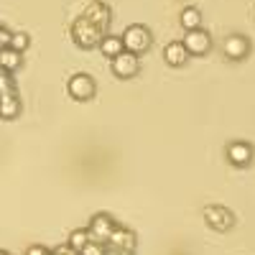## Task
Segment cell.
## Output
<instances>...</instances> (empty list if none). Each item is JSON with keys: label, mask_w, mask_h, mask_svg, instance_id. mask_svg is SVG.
Listing matches in <instances>:
<instances>
[{"label": "cell", "mask_w": 255, "mask_h": 255, "mask_svg": "<svg viewBox=\"0 0 255 255\" xmlns=\"http://www.w3.org/2000/svg\"><path fill=\"white\" fill-rule=\"evenodd\" d=\"M120 38H123V49L130 51V54H143V51L151 49V44H153L151 31H148L145 26H138V23L135 26H128Z\"/></svg>", "instance_id": "obj_1"}, {"label": "cell", "mask_w": 255, "mask_h": 255, "mask_svg": "<svg viewBox=\"0 0 255 255\" xmlns=\"http://www.w3.org/2000/svg\"><path fill=\"white\" fill-rule=\"evenodd\" d=\"M72 38H74V44L82 46V49H95L100 41H102V31H97L87 18H77L74 23H72Z\"/></svg>", "instance_id": "obj_2"}, {"label": "cell", "mask_w": 255, "mask_h": 255, "mask_svg": "<svg viewBox=\"0 0 255 255\" xmlns=\"http://www.w3.org/2000/svg\"><path fill=\"white\" fill-rule=\"evenodd\" d=\"M115 225H118V222H115L110 215H95L92 222H90V227H87L90 240H92V243H100V245H108Z\"/></svg>", "instance_id": "obj_3"}, {"label": "cell", "mask_w": 255, "mask_h": 255, "mask_svg": "<svg viewBox=\"0 0 255 255\" xmlns=\"http://www.w3.org/2000/svg\"><path fill=\"white\" fill-rule=\"evenodd\" d=\"M181 44H184V49H186L189 56H204V54L212 49V36H209L207 31H202V28L186 31V36H184Z\"/></svg>", "instance_id": "obj_4"}, {"label": "cell", "mask_w": 255, "mask_h": 255, "mask_svg": "<svg viewBox=\"0 0 255 255\" xmlns=\"http://www.w3.org/2000/svg\"><path fill=\"white\" fill-rule=\"evenodd\" d=\"M135 245H138V238L133 230H128L123 225H115L113 235L108 240V248L110 250H118V253H135Z\"/></svg>", "instance_id": "obj_5"}, {"label": "cell", "mask_w": 255, "mask_h": 255, "mask_svg": "<svg viewBox=\"0 0 255 255\" xmlns=\"http://www.w3.org/2000/svg\"><path fill=\"white\" fill-rule=\"evenodd\" d=\"M67 90H69V95H72L74 100H79V102L92 100L95 92H97L95 79H92L90 74H74V77L69 79V84H67Z\"/></svg>", "instance_id": "obj_6"}, {"label": "cell", "mask_w": 255, "mask_h": 255, "mask_svg": "<svg viewBox=\"0 0 255 255\" xmlns=\"http://www.w3.org/2000/svg\"><path fill=\"white\" fill-rule=\"evenodd\" d=\"M110 61H113L115 77H120V79H130V77H135L138 69H140L138 54H130V51H120V54H118L115 59H110Z\"/></svg>", "instance_id": "obj_7"}, {"label": "cell", "mask_w": 255, "mask_h": 255, "mask_svg": "<svg viewBox=\"0 0 255 255\" xmlns=\"http://www.w3.org/2000/svg\"><path fill=\"white\" fill-rule=\"evenodd\" d=\"M84 18H87L97 31H108V28H110V20H113L110 8L105 5V3H100V0H95V3L87 5V10H84Z\"/></svg>", "instance_id": "obj_8"}, {"label": "cell", "mask_w": 255, "mask_h": 255, "mask_svg": "<svg viewBox=\"0 0 255 255\" xmlns=\"http://www.w3.org/2000/svg\"><path fill=\"white\" fill-rule=\"evenodd\" d=\"M204 220L215 230H220V232H225V230H230L232 225H235V215H232L230 209H225V207H207L204 209Z\"/></svg>", "instance_id": "obj_9"}, {"label": "cell", "mask_w": 255, "mask_h": 255, "mask_svg": "<svg viewBox=\"0 0 255 255\" xmlns=\"http://www.w3.org/2000/svg\"><path fill=\"white\" fill-rule=\"evenodd\" d=\"M222 51H225V56H227V59L240 61V59H245V56H248L250 44H248V38H245V36H238V33H235V36H227V38H225Z\"/></svg>", "instance_id": "obj_10"}, {"label": "cell", "mask_w": 255, "mask_h": 255, "mask_svg": "<svg viewBox=\"0 0 255 255\" xmlns=\"http://www.w3.org/2000/svg\"><path fill=\"white\" fill-rule=\"evenodd\" d=\"M227 158H230V163H235V166H248L253 161V148L248 143L238 140V143H232L227 148Z\"/></svg>", "instance_id": "obj_11"}, {"label": "cell", "mask_w": 255, "mask_h": 255, "mask_svg": "<svg viewBox=\"0 0 255 255\" xmlns=\"http://www.w3.org/2000/svg\"><path fill=\"white\" fill-rule=\"evenodd\" d=\"M163 59H166V64H171V67H184L186 59H189V54H186V49H184L181 41H171V44L163 49Z\"/></svg>", "instance_id": "obj_12"}, {"label": "cell", "mask_w": 255, "mask_h": 255, "mask_svg": "<svg viewBox=\"0 0 255 255\" xmlns=\"http://www.w3.org/2000/svg\"><path fill=\"white\" fill-rule=\"evenodd\" d=\"M18 113H20V100H18V95H15V92L0 95V118L13 120Z\"/></svg>", "instance_id": "obj_13"}, {"label": "cell", "mask_w": 255, "mask_h": 255, "mask_svg": "<svg viewBox=\"0 0 255 255\" xmlns=\"http://www.w3.org/2000/svg\"><path fill=\"white\" fill-rule=\"evenodd\" d=\"M20 61H23V54H18L13 49H0V69L13 74L20 69Z\"/></svg>", "instance_id": "obj_14"}, {"label": "cell", "mask_w": 255, "mask_h": 255, "mask_svg": "<svg viewBox=\"0 0 255 255\" xmlns=\"http://www.w3.org/2000/svg\"><path fill=\"white\" fill-rule=\"evenodd\" d=\"M97 49L108 56V59H115L120 51H125V49H123V38H120V36H113V33L102 36V41L97 44Z\"/></svg>", "instance_id": "obj_15"}, {"label": "cell", "mask_w": 255, "mask_h": 255, "mask_svg": "<svg viewBox=\"0 0 255 255\" xmlns=\"http://www.w3.org/2000/svg\"><path fill=\"white\" fill-rule=\"evenodd\" d=\"M179 20H181L184 31H197V28H202V10L199 8H184Z\"/></svg>", "instance_id": "obj_16"}, {"label": "cell", "mask_w": 255, "mask_h": 255, "mask_svg": "<svg viewBox=\"0 0 255 255\" xmlns=\"http://www.w3.org/2000/svg\"><path fill=\"white\" fill-rule=\"evenodd\" d=\"M28 46H31V36H28V33H23V31L10 33V44H8V49H13V51H18V54H23Z\"/></svg>", "instance_id": "obj_17"}, {"label": "cell", "mask_w": 255, "mask_h": 255, "mask_svg": "<svg viewBox=\"0 0 255 255\" xmlns=\"http://www.w3.org/2000/svg\"><path fill=\"white\" fill-rule=\"evenodd\" d=\"M90 243H92V240H90V232H87V230H74L72 235H69V243H67V245H69L74 253H79L84 245H90Z\"/></svg>", "instance_id": "obj_18"}, {"label": "cell", "mask_w": 255, "mask_h": 255, "mask_svg": "<svg viewBox=\"0 0 255 255\" xmlns=\"http://www.w3.org/2000/svg\"><path fill=\"white\" fill-rule=\"evenodd\" d=\"M5 92H15V82H13V74L0 69V95H5Z\"/></svg>", "instance_id": "obj_19"}, {"label": "cell", "mask_w": 255, "mask_h": 255, "mask_svg": "<svg viewBox=\"0 0 255 255\" xmlns=\"http://www.w3.org/2000/svg\"><path fill=\"white\" fill-rule=\"evenodd\" d=\"M79 255H105V245L100 243H90V245H84L79 250Z\"/></svg>", "instance_id": "obj_20"}, {"label": "cell", "mask_w": 255, "mask_h": 255, "mask_svg": "<svg viewBox=\"0 0 255 255\" xmlns=\"http://www.w3.org/2000/svg\"><path fill=\"white\" fill-rule=\"evenodd\" d=\"M10 33H13V31H8L5 26H0V49H8V44H10Z\"/></svg>", "instance_id": "obj_21"}, {"label": "cell", "mask_w": 255, "mask_h": 255, "mask_svg": "<svg viewBox=\"0 0 255 255\" xmlns=\"http://www.w3.org/2000/svg\"><path fill=\"white\" fill-rule=\"evenodd\" d=\"M26 255H51V250H49V248H44V245H31Z\"/></svg>", "instance_id": "obj_22"}, {"label": "cell", "mask_w": 255, "mask_h": 255, "mask_svg": "<svg viewBox=\"0 0 255 255\" xmlns=\"http://www.w3.org/2000/svg\"><path fill=\"white\" fill-rule=\"evenodd\" d=\"M51 255H79V253H74L69 245H59L56 250H51Z\"/></svg>", "instance_id": "obj_23"}]
</instances>
